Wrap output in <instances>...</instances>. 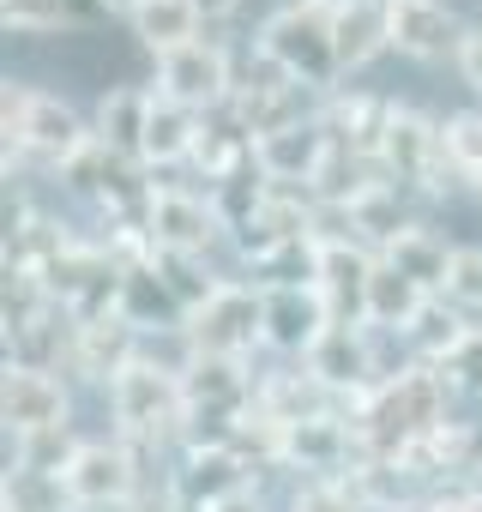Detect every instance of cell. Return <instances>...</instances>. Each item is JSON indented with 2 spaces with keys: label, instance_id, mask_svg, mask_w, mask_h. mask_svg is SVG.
I'll return each instance as SVG.
<instances>
[{
  "label": "cell",
  "instance_id": "obj_11",
  "mask_svg": "<svg viewBox=\"0 0 482 512\" xmlns=\"http://www.w3.org/2000/svg\"><path fill=\"white\" fill-rule=\"evenodd\" d=\"M0 416H7V434H43V428H73V392L55 374L37 368H7L0 380Z\"/></svg>",
  "mask_w": 482,
  "mask_h": 512
},
{
  "label": "cell",
  "instance_id": "obj_18",
  "mask_svg": "<svg viewBox=\"0 0 482 512\" xmlns=\"http://www.w3.org/2000/svg\"><path fill=\"white\" fill-rule=\"evenodd\" d=\"M73 332H79V320H73L61 302H49L37 320H25V326H13V332H7V368L55 374V368L73 356Z\"/></svg>",
  "mask_w": 482,
  "mask_h": 512
},
{
  "label": "cell",
  "instance_id": "obj_2",
  "mask_svg": "<svg viewBox=\"0 0 482 512\" xmlns=\"http://www.w3.org/2000/svg\"><path fill=\"white\" fill-rule=\"evenodd\" d=\"M332 13H338V0H284V7L260 25V55L272 67H284L296 85L308 91H338V43H332Z\"/></svg>",
  "mask_w": 482,
  "mask_h": 512
},
{
  "label": "cell",
  "instance_id": "obj_9",
  "mask_svg": "<svg viewBox=\"0 0 482 512\" xmlns=\"http://www.w3.org/2000/svg\"><path fill=\"white\" fill-rule=\"evenodd\" d=\"M67 494L73 506H97V500H139V452L109 434V440H79L73 464H67Z\"/></svg>",
  "mask_w": 482,
  "mask_h": 512
},
{
  "label": "cell",
  "instance_id": "obj_22",
  "mask_svg": "<svg viewBox=\"0 0 482 512\" xmlns=\"http://www.w3.org/2000/svg\"><path fill=\"white\" fill-rule=\"evenodd\" d=\"M344 217H350V235H356L362 247H374V253H380L386 241H398V235L416 223V217L404 211V187H392L386 175H380V181H368V187L344 205Z\"/></svg>",
  "mask_w": 482,
  "mask_h": 512
},
{
  "label": "cell",
  "instance_id": "obj_24",
  "mask_svg": "<svg viewBox=\"0 0 482 512\" xmlns=\"http://www.w3.org/2000/svg\"><path fill=\"white\" fill-rule=\"evenodd\" d=\"M133 25V37L163 61V55H175V49H187V43H199V7L193 0H145V7L127 19Z\"/></svg>",
  "mask_w": 482,
  "mask_h": 512
},
{
  "label": "cell",
  "instance_id": "obj_25",
  "mask_svg": "<svg viewBox=\"0 0 482 512\" xmlns=\"http://www.w3.org/2000/svg\"><path fill=\"white\" fill-rule=\"evenodd\" d=\"M272 193H278V187H272V181H266V169H260V163L248 157V163H241L235 175H223V181H217V187H211L205 199H211V211H217L223 235H235L241 223H254V211H260V205H266Z\"/></svg>",
  "mask_w": 482,
  "mask_h": 512
},
{
  "label": "cell",
  "instance_id": "obj_34",
  "mask_svg": "<svg viewBox=\"0 0 482 512\" xmlns=\"http://www.w3.org/2000/svg\"><path fill=\"white\" fill-rule=\"evenodd\" d=\"M440 374H446V386H452V398L458 392H482V326L440 362Z\"/></svg>",
  "mask_w": 482,
  "mask_h": 512
},
{
  "label": "cell",
  "instance_id": "obj_26",
  "mask_svg": "<svg viewBox=\"0 0 482 512\" xmlns=\"http://www.w3.org/2000/svg\"><path fill=\"white\" fill-rule=\"evenodd\" d=\"M470 332H476V326H470V320H464L452 302H428V314L410 326V338H404V344H410V362H428V368H440V362H446V356H452V350L470 338Z\"/></svg>",
  "mask_w": 482,
  "mask_h": 512
},
{
  "label": "cell",
  "instance_id": "obj_21",
  "mask_svg": "<svg viewBox=\"0 0 482 512\" xmlns=\"http://www.w3.org/2000/svg\"><path fill=\"white\" fill-rule=\"evenodd\" d=\"M350 488H356V500L368 512H410V506L422 512L428 506V482L404 458H362L350 470Z\"/></svg>",
  "mask_w": 482,
  "mask_h": 512
},
{
  "label": "cell",
  "instance_id": "obj_8",
  "mask_svg": "<svg viewBox=\"0 0 482 512\" xmlns=\"http://www.w3.org/2000/svg\"><path fill=\"white\" fill-rule=\"evenodd\" d=\"M145 235L157 253H187V260H205L217 247L223 223L211 211V199L187 193V187H157L151 193V211H145Z\"/></svg>",
  "mask_w": 482,
  "mask_h": 512
},
{
  "label": "cell",
  "instance_id": "obj_20",
  "mask_svg": "<svg viewBox=\"0 0 482 512\" xmlns=\"http://www.w3.org/2000/svg\"><path fill=\"white\" fill-rule=\"evenodd\" d=\"M428 290L422 284H410L404 272H392L386 260L374 266V278H368V302H362V320L374 326V332H392V338H410V326L428 314Z\"/></svg>",
  "mask_w": 482,
  "mask_h": 512
},
{
  "label": "cell",
  "instance_id": "obj_31",
  "mask_svg": "<svg viewBox=\"0 0 482 512\" xmlns=\"http://www.w3.org/2000/svg\"><path fill=\"white\" fill-rule=\"evenodd\" d=\"M440 139H446L452 169H458L464 181H476V175H482V109H458V115H446V121H440Z\"/></svg>",
  "mask_w": 482,
  "mask_h": 512
},
{
  "label": "cell",
  "instance_id": "obj_37",
  "mask_svg": "<svg viewBox=\"0 0 482 512\" xmlns=\"http://www.w3.org/2000/svg\"><path fill=\"white\" fill-rule=\"evenodd\" d=\"M193 7H199V19H205V25H217V19H229V13L241 7V0H193Z\"/></svg>",
  "mask_w": 482,
  "mask_h": 512
},
{
  "label": "cell",
  "instance_id": "obj_1",
  "mask_svg": "<svg viewBox=\"0 0 482 512\" xmlns=\"http://www.w3.org/2000/svg\"><path fill=\"white\" fill-rule=\"evenodd\" d=\"M0 127H7V181L13 175H31V169H67L91 139L97 127H85V115L37 85H13L0 91Z\"/></svg>",
  "mask_w": 482,
  "mask_h": 512
},
{
  "label": "cell",
  "instance_id": "obj_27",
  "mask_svg": "<svg viewBox=\"0 0 482 512\" xmlns=\"http://www.w3.org/2000/svg\"><path fill=\"white\" fill-rule=\"evenodd\" d=\"M151 272H157V284L175 296L181 314H199V308L217 296V284H223V278H211L199 260H187V253H151Z\"/></svg>",
  "mask_w": 482,
  "mask_h": 512
},
{
  "label": "cell",
  "instance_id": "obj_33",
  "mask_svg": "<svg viewBox=\"0 0 482 512\" xmlns=\"http://www.w3.org/2000/svg\"><path fill=\"white\" fill-rule=\"evenodd\" d=\"M290 512H368L350 488V476H320V482H302L290 494Z\"/></svg>",
  "mask_w": 482,
  "mask_h": 512
},
{
  "label": "cell",
  "instance_id": "obj_29",
  "mask_svg": "<svg viewBox=\"0 0 482 512\" xmlns=\"http://www.w3.org/2000/svg\"><path fill=\"white\" fill-rule=\"evenodd\" d=\"M7 512H73V494L61 476H31V470H7V488H0Z\"/></svg>",
  "mask_w": 482,
  "mask_h": 512
},
{
  "label": "cell",
  "instance_id": "obj_38",
  "mask_svg": "<svg viewBox=\"0 0 482 512\" xmlns=\"http://www.w3.org/2000/svg\"><path fill=\"white\" fill-rule=\"evenodd\" d=\"M73 512H145L139 500H97V506H73Z\"/></svg>",
  "mask_w": 482,
  "mask_h": 512
},
{
  "label": "cell",
  "instance_id": "obj_39",
  "mask_svg": "<svg viewBox=\"0 0 482 512\" xmlns=\"http://www.w3.org/2000/svg\"><path fill=\"white\" fill-rule=\"evenodd\" d=\"M145 7V0H97V13H121V19H133Z\"/></svg>",
  "mask_w": 482,
  "mask_h": 512
},
{
  "label": "cell",
  "instance_id": "obj_12",
  "mask_svg": "<svg viewBox=\"0 0 482 512\" xmlns=\"http://www.w3.org/2000/svg\"><path fill=\"white\" fill-rule=\"evenodd\" d=\"M332 308L320 296V284H290V290H266V350L278 356H302L332 332Z\"/></svg>",
  "mask_w": 482,
  "mask_h": 512
},
{
  "label": "cell",
  "instance_id": "obj_35",
  "mask_svg": "<svg viewBox=\"0 0 482 512\" xmlns=\"http://www.w3.org/2000/svg\"><path fill=\"white\" fill-rule=\"evenodd\" d=\"M458 73H464V85L482 97V31L464 37V49H458Z\"/></svg>",
  "mask_w": 482,
  "mask_h": 512
},
{
  "label": "cell",
  "instance_id": "obj_17",
  "mask_svg": "<svg viewBox=\"0 0 482 512\" xmlns=\"http://www.w3.org/2000/svg\"><path fill=\"white\" fill-rule=\"evenodd\" d=\"M332 43H338V73H362L374 67L392 37H386V0H338V13H332Z\"/></svg>",
  "mask_w": 482,
  "mask_h": 512
},
{
  "label": "cell",
  "instance_id": "obj_14",
  "mask_svg": "<svg viewBox=\"0 0 482 512\" xmlns=\"http://www.w3.org/2000/svg\"><path fill=\"white\" fill-rule=\"evenodd\" d=\"M326 151H332L326 121H302V127H284V133L260 139V145H254V163L266 169L272 187H296V193H308L314 175H320V163H326Z\"/></svg>",
  "mask_w": 482,
  "mask_h": 512
},
{
  "label": "cell",
  "instance_id": "obj_32",
  "mask_svg": "<svg viewBox=\"0 0 482 512\" xmlns=\"http://www.w3.org/2000/svg\"><path fill=\"white\" fill-rule=\"evenodd\" d=\"M440 302H452L470 326H482V241L458 247V266H452V284H446Z\"/></svg>",
  "mask_w": 482,
  "mask_h": 512
},
{
  "label": "cell",
  "instance_id": "obj_15",
  "mask_svg": "<svg viewBox=\"0 0 482 512\" xmlns=\"http://www.w3.org/2000/svg\"><path fill=\"white\" fill-rule=\"evenodd\" d=\"M380 260L392 266V272H404L410 284H422L434 302L446 296V284H452V266H458V247L446 241V235H434L428 223H410L398 241H386L380 247Z\"/></svg>",
  "mask_w": 482,
  "mask_h": 512
},
{
  "label": "cell",
  "instance_id": "obj_13",
  "mask_svg": "<svg viewBox=\"0 0 482 512\" xmlns=\"http://www.w3.org/2000/svg\"><path fill=\"white\" fill-rule=\"evenodd\" d=\"M139 350H145V332H139L127 314H103V320H79L67 368H73L79 380H91V386H109L121 368L139 362Z\"/></svg>",
  "mask_w": 482,
  "mask_h": 512
},
{
  "label": "cell",
  "instance_id": "obj_28",
  "mask_svg": "<svg viewBox=\"0 0 482 512\" xmlns=\"http://www.w3.org/2000/svg\"><path fill=\"white\" fill-rule=\"evenodd\" d=\"M73 452H79V434H73V428L19 434V440H13V464H7V470H31V476H67Z\"/></svg>",
  "mask_w": 482,
  "mask_h": 512
},
{
  "label": "cell",
  "instance_id": "obj_36",
  "mask_svg": "<svg viewBox=\"0 0 482 512\" xmlns=\"http://www.w3.org/2000/svg\"><path fill=\"white\" fill-rule=\"evenodd\" d=\"M422 512H470V494H464V488H434Z\"/></svg>",
  "mask_w": 482,
  "mask_h": 512
},
{
  "label": "cell",
  "instance_id": "obj_3",
  "mask_svg": "<svg viewBox=\"0 0 482 512\" xmlns=\"http://www.w3.org/2000/svg\"><path fill=\"white\" fill-rule=\"evenodd\" d=\"M109 416H115V434L145 452V446H163L169 434H181L187 422V398H181V374L157 368V362H133L109 380Z\"/></svg>",
  "mask_w": 482,
  "mask_h": 512
},
{
  "label": "cell",
  "instance_id": "obj_10",
  "mask_svg": "<svg viewBox=\"0 0 482 512\" xmlns=\"http://www.w3.org/2000/svg\"><path fill=\"white\" fill-rule=\"evenodd\" d=\"M386 37L410 61H446V55L458 61L470 31L446 0H386Z\"/></svg>",
  "mask_w": 482,
  "mask_h": 512
},
{
  "label": "cell",
  "instance_id": "obj_23",
  "mask_svg": "<svg viewBox=\"0 0 482 512\" xmlns=\"http://www.w3.org/2000/svg\"><path fill=\"white\" fill-rule=\"evenodd\" d=\"M145 115H151V85H109L103 103H97V139H103L115 157H133V163H139Z\"/></svg>",
  "mask_w": 482,
  "mask_h": 512
},
{
  "label": "cell",
  "instance_id": "obj_30",
  "mask_svg": "<svg viewBox=\"0 0 482 512\" xmlns=\"http://www.w3.org/2000/svg\"><path fill=\"white\" fill-rule=\"evenodd\" d=\"M0 19L19 37H49V31H67L79 19L73 0H0Z\"/></svg>",
  "mask_w": 482,
  "mask_h": 512
},
{
  "label": "cell",
  "instance_id": "obj_16",
  "mask_svg": "<svg viewBox=\"0 0 482 512\" xmlns=\"http://www.w3.org/2000/svg\"><path fill=\"white\" fill-rule=\"evenodd\" d=\"M205 133V115L199 109H181L175 97H163L151 85V115H145V145H139V163L145 169H175V163H193V145Z\"/></svg>",
  "mask_w": 482,
  "mask_h": 512
},
{
  "label": "cell",
  "instance_id": "obj_7",
  "mask_svg": "<svg viewBox=\"0 0 482 512\" xmlns=\"http://www.w3.org/2000/svg\"><path fill=\"white\" fill-rule=\"evenodd\" d=\"M332 398H338V410L350 416L386 374H380V356H374V338H368V326H332L314 350H308V362H302Z\"/></svg>",
  "mask_w": 482,
  "mask_h": 512
},
{
  "label": "cell",
  "instance_id": "obj_4",
  "mask_svg": "<svg viewBox=\"0 0 482 512\" xmlns=\"http://www.w3.org/2000/svg\"><path fill=\"white\" fill-rule=\"evenodd\" d=\"M187 338L199 356H229V362H248L254 344H266V290L260 284H241V278H223L217 296L187 314Z\"/></svg>",
  "mask_w": 482,
  "mask_h": 512
},
{
  "label": "cell",
  "instance_id": "obj_5",
  "mask_svg": "<svg viewBox=\"0 0 482 512\" xmlns=\"http://www.w3.org/2000/svg\"><path fill=\"white\" fill-rule=\"evenodd\" d=\"M254 482H260V470L235 446H187L181 464L169 470V500L181 512H217L241 494H260Z\"/></svg>",
  "mask_w": 482,
  "mask_h": 512
},
{
  "label": "cell",
  "instance_id": "obj_19",
  "mask_svg": "<svg viewBox=\"0 0 482 512\" xmlns=\"http://www.w3.org/2000/svg\"><path fill=\"white\" fill-rule=\"evenodd\" d=\"M254 410H260L266 422L290 428V422H308V416L338 410V398H332L308 368H278V374H260V380H254Z\"/></svg>",
  "mask_w": 482,
  "mask_h": 512
},
{
  "label": "cell",
  "instance_id": "obj_40",
  "mask_svg": "<svg viewBox=\"0 0 482 512\" xmlns=\"http://www.w3.org/2000/svg\"><path fill=\"white\" fill-rule=\"evenodd\" d=\"M470 187H476V199H482V175H476V181H470Z\"/></svg>",
  "mask_w": 482,
  "mask_h": 512
},
{
  "label": "cell",
  "instance_id": "obj_6",
  "mask_svg": "<svg viewBox=\"0 0 482 512\" xmlns=\"http://www.w3.org/2000/svg\"><path fill=\"white\" fill-rule=\"evenodd\" d=\"M157 91L175 97L181 109L211 115V109H223L235 97V55L223 43L199 37V43H187V49H175V55L157 61Z\"/></svg>",
  "mask_w": 482,
  "mask_h": 512
}]
</instances>
